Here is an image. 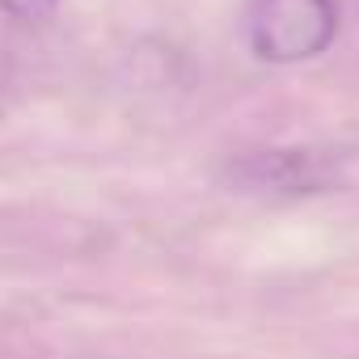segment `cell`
I'll list each match as a JSON object with an SVG mask.
<instances>
[{
	"label": "cell",
	"instance_id": "1",
	"mask_svg": "<svg viewBox=\"0 0 359 359\" xmlns=\"http://www.w3.org/2000/svg\"><path fill=\"white\" fill-rule=\"evenodd\" d=\"M359 156L317 144H287V148H262L233 156L224 165V187L254 199H304V195H330L351 182V169Z\"/></svg>",
	"mask_w": 359,
	"mask_h": 359
},
{
	"label": "cell",
	"instance_id": "3",
	"mask_svg": "<svg viewBox=\"0 0 359 359\" xmlns=\"http://www.w3.org/2000/svg\"><path fill=\"white\" fill-rule=\"evenodd\" d=\"M60 9V0H0V13L13 22H43Z\"/></svg>",
	"mask_w": 359,
	"mask_h": 359
},
{
	"label": "cell",
	"instance_id": "2",
	"mask_svg": "<svg viewBox=\"0 0 359 359\" xmlns=\"http://www.w3.org/2000/svg\"><path fill=\"white\" fill-rule=\"evenodd\" d=\"M338 39L334 0H258L250 9V47L266 64H304Z\"/></svg>",
	"mask_w": 359,
	"mask_h": 359
}]
</instances>
